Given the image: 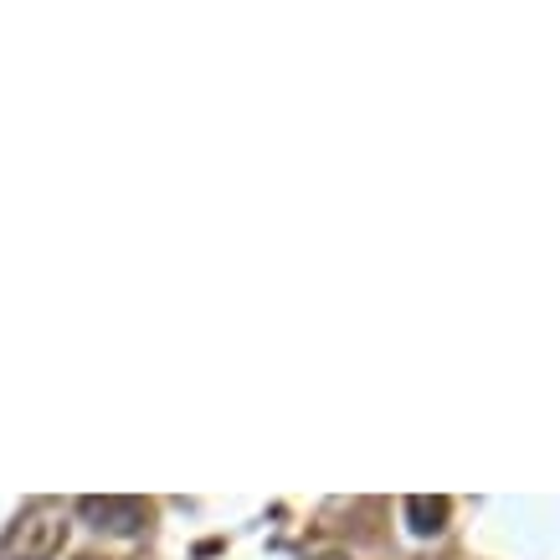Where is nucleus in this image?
<instances>
[{
    "instance_id": "nucleus-4",
    "label": "nucleus",
    "mask_w": 560,
    "mask_h": 560,
    "mask_svg": "<svg viewBox=\"0 0 560 560\" xmlns=\"http://www.w3.org/2000/svg\"><path fill=\"white\" fill-rule=\"evenodd\" d=\"M78 560H103V556H78Z\"/></svg>"
},
{
    "instance_id": "nucleus-5",
    "label": "nucleus",
    "mask_w": 560,
    "mask_h": 560,
    "mask_svg": "<svg viewBox=\"0 0 560 560\" xmlns=\"http://www.w3.org/2000/svg\"><path fill=\"white\" fill-rule=\"evenodd\" d=\"M329 560H340V556H329Z\"/></svg>"
},
{
    "instance_id": "nucleus-1",
    "label": "nucleus",
    "mask_w": 560,
    "mask_h": 560,
    "mask_svg": "<svg viewBox=\"0 0 560 560\" xmlns=\"http://www.w3.org/2000/svg\"><path fill=\"white\" fill-rule=\"evenodd\" d=\"M68 545V520L57 504H32L0 540V560H57Z\"/></svg>"
},
{
    "instance_id": "nucleus-2",
    "label": "nucleus",
    "mask_w": 560,
    "mask_h": 560,
    "mask_svg": "<svg viewBox=\"0 0 560 560\" xmlns=\"http://www.w3.org/2000/svg\"><path fill=\"white\" fill-rule=\"evenodd\" d=\"M78 514L93 529H108V535H139L154 510L135 493H88V499H78Z\"/></svg>"
},
{
    "instance_id": "nucleus-3",
    "label": "nucleus",
    "mask_w": 560,
    "mask_h": 560,
    "mask_svg": "<svg viewBox=\"0 0 560 560\" xmlns=\"http://www.w3.org/2000/svg\"><path fill=\"white\" fill-rule=\"evenodd\" d=\"M407 520H411V529H417L422 540H432V535H442V529H447L453 504H447L442 493H411V499H407Z\"/></svg>"
}]
</instances>
